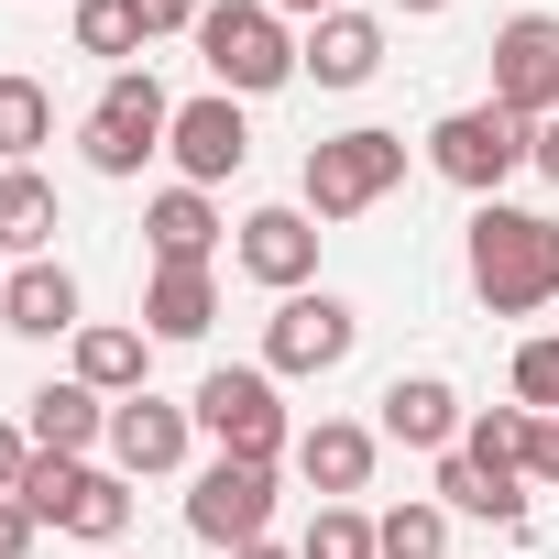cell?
<instances>
[{
  "instance_id": "cell-37",
  "label": "cell",
  "mask_w": 559,
  "mask_h": 559,
  "mask_svg": "<svg viewBox=\"0 0 559 559\" xmlns=\"http://www.w3.org/2000/svg\"><path fill=\"white\" fill-rule=\"evenodd\" d=\"M395 12H417V23H428V12H450V0H395Z\"/></svg>"
},
{
  "instance_id": "cell-13",
  "label": "cell",
  "mask_w": 559,
  "mask_h": 559,
  "mask_svg": "<svg viewBox=\"0 0 559 559\" xmlns=\"http://www.w3.org/2000/svg\"><path fill=\"white\" fill-rule=\"evenodd\" d=\"M384 67V23L373 12H330L308 45H297V78H319V88H362Z\"/></svg>"
},
{
  "instance_id": "cell-9",
  "label": "cell",
  "mask_w": 559,
  "mask_h": 559,
  "mask_svg": "<svg viewBox=\"0 0 559 559\" xmlns=\"http://www.w3.org/2000/svg\"><path fill=\"white\" fill-rule=\"evenodd\" d=\"M493 110H515L526 132L559 110V23H548V12H515V23L493 34Z\"/></svg>"
},
{
  "instance_id": "cell-4",
  "label": "cell",
  "mask_w": 559,
  "mask_h": 559,
  "mask_svg": "<svg viewBox=\"0 0 559 559\" xmlns=\"http://www.w3.org/2000/svg\"><path fill=\"white\" fill-rule=\"evenodd\" d=\"M187 417L219 439V461H286V450H297V439H286V406H274V373H252V362H219Z\"/></svg>"
},
{
  "instance_id": "cell-25",
  "label": "cell",
  "mask_w": 559,
  "mask_h": 559,
  "mask_svg": "<svg viewBox=\"0 0 559 559\" xmlns=\"http://www.w3.org/2000/svg\"><path fill=\"white\" fill-rule=\"evenodd\" d=\"M67 537H88V548H121V526H132V472H88L78 483V504L56 515Z\"/></svg>"
},
{
  "instance_id": "cell-23",
  "label": "cell",
  "mask_w": 559,
  "mask_h": 559,
  "mask_svg": "<svg viewBox=\"0 0 559 559\" xmlns=\"http://www.w3.org/2000/svg\"><path fill=\"white\" fill-rule=\"evenodd\" d=\"M439 504H450V515H493V526L526 515V493H515L504 472H483L472 450H439Z\"/></svg>"
},
{
  "instance_id": "cell-7",
  "label": "cell",
  "mask_w": 559,
  "mask_h": 559,
  "mask_svg": "<svg viewBox=\"0 0 559 559\" xmlns=\"http://www.w3.org/2000/svg\"><path fill=\"white\" fill-rule=\"evenodd\" d=\"M352 341H362V308L352 297H286L274 308V330H263V373H341L352 362Z\"/></svg>"
},
{
  "instance_id": "cell-31",
  "label": "cell",
  "mask_w": 559,
  "mask_h": 559,
  "mask_svg": "<svg viewBox=\"0 0 559 559\" xmlns=\"http://www.w3.org/2000/svg\"><path fill=\"white\" fill-rule=\"evenodd\" d=\"M132 23H143V45L154 34H198V0H132Z\"/></svg>"
},
{
  "instance_id": "cell-24",
  "label": "cell",
  "mask_w": 559,
  "mask_h": 559,
  "mask_svg": "<svg viewBox=\"0 0 559 559\" xmlns=\"http://www.w3.org/2000/svg\"><path fill=\"white\" fill-rule=\"evenodd\" d=\"M34 143H56V88L0 78V165H34Z\"/></svg>"
},
{
  "instance_id": "cell-38",
  "label": "cell",
  "mask_w": 559,
  "mask_h": 559,
  "mask_svg": "<svg viewBox=\"0 0 559 559\" xmlns=\"http://www.w3.org/2000/svg\"><path fill=\"white\" fill-rule=\"evenodd\" d=\"M0 286H12V274H0Z\"/></svg>"
},
{
  "instance_id": "cell-26",
  "label": "cell",
  "mask_w": 559,
  "mask_h": 559,
  "mask_svg": "<svg viewBox=\"0 0 559 559\" xmlns=\"http://www.w3.org/2000/svg\"><path fill=\"white\" fill-rule=\"evenodd\" d=\"M78 56H99L110 78L143 56V23H132V0H78Z\"/></svg>"
},
{
  "instance_id": "cell-35",
  "label": "cell",
  "mask_w": 559,
  "mask_h": 559,
  "mask_svg": "<svg viewBox=\"0 0 559 559\" xmlns=\"http://www.w3.org/2000/svg\"><path fill=\"white\" fill-rule=\"evenodd\" d=\"M263 12H308V23H330V12H341V0H263Z\"/></svg>"
},
{
  "instance_id": "cell-39",
  "label": "cell",
  "mask_w": 559,
  "mask_h": 559,
  "mask_svg": "<svg viewBox=\"0 0 559 559\" xmlns=\"http://www.w3.org/2000/svg\"><path fill=\"white\" fill-rule=\"evenodd\" d=\"M99 559H110V548H99Z\"/></svg>"
},
{
  "instance_id": "cell-21",
  "label": "cell",
  "mask_w": 559,
  "mask_h": 559,
  "mask_svg": "<svg viewBox=\"0 0 559 559\" xmlns=\"http://www.w3.org/2000/svg\"><path fill=\"white\" fill-rule=\"evenodd\" d=\"M143 362H154V330H78V384L88 395H143Z\"/></svg>"
},
{
  "instance_id": "cell-30",
  "label": "cell",
  "mask_w": 559,
  "mask_h": 559,
  "mask_svg": "<svg viewBox=\"0 0 559 559\" xmlns=\"http://www.w3.org/2000/svg\"><path fill=\"white\" fill-rule=\"evenodd\" d=\"M515 406H526V417H559V330L515 352Z\"/></svg>"
},
{
  "instance_id": "cell-32",
  "label": "cell",
  "mask_w": 559,
  "mask_h": 559,
  "mask_svg": "<svg viewBox=\"0 0 559 559\" xmlns=\"http://www.w3.org/2000/svg\"><path fill=\"white\" fill-rule=\"evenodd\" d=\"M34 537H45V515H34V504H23V493H0V559H23V548H34Z\"/></svg>"
},
{
  "instance_id": "cell-33",
  "label": "cell",
  "mask_w": 559,
  "mask_h": 559,
  "mask_svg": "<svg viewBox=\"0 0 559 559\" xmlns=\"http://www.w3.org/2000/svg\"><path fill=\"white\" fill-rule=\"evenodd\" d=\"M526 165H537V176H548V187H559V110H548V121H537V132H526Z\"/></svg>"
},
{
  "instance_id": "cell-29",
  "label": "cell",
  "mask_w": 559,
  "mask_h": 559,
  "mask_svg": "<svg viewBox=\"0 0 559 559\" xmlns=\"http://www.w3.org/2000/svg\"><path fill=\"white\" fill-rule=\"evenodd\" d=\"M78 483H88V461H56V450H34V461H23V483H12V493H23V504H34V515H45V526H56V515H67V504H78Z\"/></svg>"
},
{
  "instance_id": "cell-8",
  "label": "cell",
  "mask_w": 559,
  "mask_h": 559,
  "mask_svg": "<svg viewBox=\"0 0 559 559\" xmlns=\"http://www.w3.org/2000/svg\"><path fill=\"white\" fill-rule=\"evenodd\" d=\"M187 526H198L209 548H252V537L274 526V461H209L198 493H187Z\"/></svg>"
},
{
  "instance_id": "cell-14",
  "label": "cell",
  "mask_w": 559,
  "mask_h": 559,
  "mask_svg": "<svg viewBox=\"0 0 559 559\" xmlns=\"http://www.w3.org/2000/svg\"><path fill=\"white\" fill-rule=\"evenodd\" d=\"M373 406H384V439H406V450H450V439L472 428V417H461V395H450L439 373H395Z\"/></svg>"
},
{
  "instance_id": "cell-6",
  "label": "cell",
  "mask_w": 559,
  "mask_h": 559,
  "mask_svg": "<svg viewBox=\"0 0 559 559\" xmlns=\"http://www.w3.org/2000/svg\"><path fill=\"white\" fill-rule=\"evenodd\" d=\"M428 165H439L450 187L493 198V187L526 165V121H515V110H493V99H483V110H450V121L428 132Z\"/></svg>"
},
{
  "instance_id": "cell-17",
  "label": "cell",
  "mask_w": 559,
  "mask_h": 559,
  "mask_svg": "<svg viewBox=\"0 0 559 559\" xmlns=\"http://www.w3.org/2000/svg\"><path fill=\"white\" fill-rule=\"evenodd\" d=\"M297 472L319 483V504H352V493L373 483V428H352V417H319V428L297 439Z\"/></svg>"
},
{
  "instance_id": "cell-18",
  "label": "cell",
  "mask_w": 559,
  "mask_h": 559,
  "mask_svg": "<svg viewBox=\"0 0 559 559\" xmlns=\"http://www.w3.org/2000/svg\"><path fill=\"white\" fill-rule=\"evenodd\" d=\"M209 319H219L209 263H154V286H143V330H154V341H198Z\"/></svg>"
},
{
  "instance_id": "cell-12",
  "label": "cell",
  "mask_w": 559,
  "mask_h": 559,
  "mask_svg": "<svg viewBox=\"0 0 559 559\" xmlns=\"http://www.w3.org/2000/svg\"><path fill=\"white\" fill-rule=\"evenodd\" d=\"M187 439H198V417H187V406H165L154 384L110 406V461H121L132 483H143V472H176V461H187Z\"/></svg>"
},
{
  "instance_id": "cell-11",
  "label": "cell",
  "mask_w": 559,
  "mask_h": 559,
  "mask_svg": "<svg viewBox=\"0 0 559 559\" xmlns=\"http://www.w3.org/2000/svg\"><path fill=\"white\" fill-rule=\"evenodd\" d=\"M165 154L187 165V187H219V176H241V154H252V132H241V99H187L176 110V132H165Z\"/></svg>"
},
{
  "instance_id": "cell-22",
  "label": "cell",
  "mask_w": 559,
  "mask_h": 559,
  "mask_svg": "<svg viewBox=\"0 0 559 559\" xmlns=\"http://www.w3.org/2000/svg\"><path fill=\"white\" fill-rule=\"evenodd\" d=\"M461 450H472L483 472H504V483H526V472H537V417H526V406H483V417L461 428Z\"/></svg>"
},
{
  "instance_id": "cell-19",
  "label": "cell",
  "mask_w": 559,
  "mask_h": 559,
  "mask_svg": "<svg viewBox=\"0 0 559 559\" xmlns=\"http://www.w3.org/2000/svg\"><path fill=\"white\" fill-rule=\"evenodd\" d=\"M143 230H154V263H209L219 209H209V187H165V198L143 209Z\"/></svg>"
},
{
  "instance_id": "cell-10",
  "label": "cell",
  "mask_w": 559,
  "mask_h": 559,
  "mask_svg": "<svg viewBox=\"0 0 559 559\" xmlns=\"http://www.w3.org/2000/svg\"><path fill=\"white\" fill-rule=\"evenodd\" d=\"M241 274L274 297H308V274H319V219L308 209H252L241 219Z\"/></svg>"
},
{
  "instance_id": "cell-34",
  "label": "cell",
  "mask_w": 559,
  "mask_h": 559,
  "mask_svg": "<svg viewBox=\"0 0 559 559\" xmlns=\"http://www.w3.org/2000/svg\"><path fill=\"white\" fill-rule=\"evenodd\" d=\"M23 461H34V439H23L12 417H0V493H12V483H23Z\"/></svg>"
},
{
  "instance_id": "cell-15",
  "label": "cell",
  "mask_w": 559,
  "mask_h": 559,
  "mask_svg": "<svg viewBox=\"0 0 559 559\" xmlns=\"http://www.w3.org/2000/svg\"><path fill=\"white\" fill-rule=\"evenodd\" d=\"M0 330H23V341L78 330V274H67V263H12V286H0Z\"/></svg>"
},
{
  "instance_id": "cell-1",
  "label": "cell",
  "mask_w": 559,
  "mask_h": 559,
  "mask_svg": "<svg viewBox=\"0 0 559 559\" xmlns=\"http://www.w3.org/2000/svg\"><path fill=\"white\" fill-rule=\"evenodd\" d=\"M472 297L493 319H537L559 297V219L548 209H504V198L472 209Z\"/></svg>"
},
{
  "instance_id": "cell-3",
  "label": "cell",
  "mask_w": 559,
  "mask_h": 559,
  "mask_svg": "<svg viewBox=\"0 0 559 559\" xmlns=\"http://www.w3.org/2000/svg\"><path fill=\"white\" fill-rule=\"evenodd\" d=\"M406 176V132H330V143H308V219H362L384 187Z\"/></svg>"
},
{
  "instance_id": "cell-20",
  "label": "cell",
  "mask_w": 559,
  "mask_h": 559,
  "mask_svg": "<svg viewBox=\"0 0 559 559\" xmlns=\"http://www.w3.org/2000/svg\"><path fill=\"white\" fill-rule=\"evenodd\" d=\"M45 241H56V187L34 165H0V252L45 263Z\"/></svg>"
},
{
  "instance_id": "cell-16",
  "label": "cell",
  "mask_w": 559,
  "mask_h": 559,
  "mask_svg": "<svg viewBox=\"0 0 559 559\" xmlns=\"http://www.w3.org/2000/svg\"><path fill=\"white\" fill-rule=\"evenodd\" d=\"M23 439L56 450V461H78L88 439H110V395H88V384H45V395H23Z\"/></svg>"
},
{
  "instance_id": "cell-28",
  "label": "cell",
  "mask_w": 559,
  "mask_h": 559,
  "mask_svg": "<svg viewBox=\"0 0 559 559\" xmlns=\"http://www.w3.org/2000/svg\"><path fill=\"white\" fill-rule=\"evenodd\" d=\"M297 559H384V548H373V515L362 504H319L308 537H297Z\"/></svg>"
},
{
  "instance_id": "cell-36",
  "label": "cell",
  "mask_w": 559,
  "mask_h": 559,
  "mask_svg": "<svg viewBox=\"0 0 559 559\" xmlns=\"http://www.w3.org/2000/svg\"><path fill=\"white\" fill-rule=\"evenodd\" d=\"M230 559H297V548H274V537H252V548H230Z\"/></svg>"
},
{
  "instance_id": "cell-27",
  "label": "cell",
  "mask_w": 559,
  "mask_h": 559,
  "mask_svg": "<svg viewBox=\"0 0 559 559\" xmlns=\"http://www.w3.org/2000/svg\"><path fill=\"white\" fill-rule=\"evenodd\" d=\"M373 548H384V559H450V504H395V515H373Z\"/></svg>"
},
{
  "instance_id": "cell-5",
  "label": "cell",
  "mask_w": 559,
  "mask_h": 559,
  "mask_svg": "<svg viewBox=\"0 0 559 559\" xmlns=\"http://www.w3.org/2000/svg\"><path fill=\"white\" fill-rule=\"evenodd\" d=\"M165 132H176V99L154 88V67H121L99 88V110H88V165L99 176H143V154H165Z\"/></svg>"
},
{
  "instance_id": "cell-2",
  "label": "cell",
  "mask_w": 559,
  "mask_h": 559,
  "mask_svg": "<svg viewBox=\"0 0 559 559\" xmlns=\"http://www.w3.org/2000/svg\"><path fill=\"white\" fill-rule=\"evenodd\" d=\"M198 56H209L219 99H263V88L297 78V45H286V23H274L263 0H219V12H198Z\"/></svg>"
}]
</instances>
